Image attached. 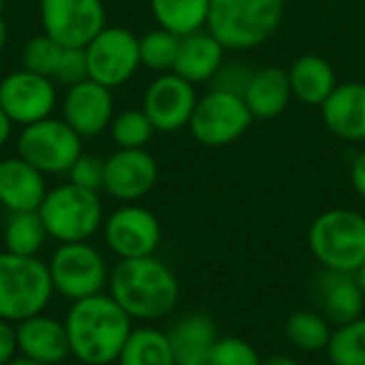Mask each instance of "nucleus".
Listing matches in <instances>:
<instances>
[{
    "label": "nucleus",
    "instance_id": "nucleus-16",
    "mask_svg": "<svg viewBox=\"0 0 365 365\" xmlns=\"http://www.w3.org/2000/svg\"><path fill=\"white\" fill-rule=\"evenodd\" d=\"M62 120L81 137L92 139L109 128L113 120V96L111 90L86 79L71 86L62 101Z\"/></svg>",
    "mask_w": 365,
    "mask_h": 365
},
{
    "label": "nucleus",
    "instance_id": "nucleus-29",
    "mask_svg": "<svg viewBox=\"0 0 365 365\" xmlns=\"http://www.w3.org/2000/svg\"><path fill=\"white\" fill-rule=\"evenodd\" d=\"M325 351L331 365H365V317L336 327Z\"/></svg>",
    "mask_w": 365,
    "mask_h": 365
},
{
    "label": "nucleus",
    "instance_id": "nucleus-8",
    "mask_svg": "<svg viewBox=\"0 0 365 365\" xmlns=\"http://www.w3.org/2000/svg\"><path fill=\"white\" fill-rule=\"evenodd\" d=\"M81 137L64 122L45 118L24 126L17 137V156L38 169L43 175L68 173L81 150Z\"/></svg>",
    "mask_w": 365,
    "mask_h": 365
},
{
    "label": "nucleus",
    "instance_id": "nucleus-31",
    "mask_svg": "<svg viewBox=\"0 0 365 365\" xmlns=\"http://www.w3.org/2000/svg\"><path fill=\"white\" fill-rule=\"evenodd\" d=\"M109 130L118 150H143L156 133L143 109H126L113 115Z\"/></svg>",
    "mask_w": 365,
    "mask_h": 365
},
{
    "label": "nucleus",
    "instance_id": "nucleus-30",
    "mask_svg": "<svg viewBox=\"0 0 365 365\" xmlns=\"http://www.w3.org/2000/svg\"><path fill=\"white\" fill-rule=\"evenodd\" d=\"M180 38L182 36H178L160 26L154 30H148L143 36H139L141 64L156 73H171L175 58H178Z\"/></svg>",
    "mask_w": 365,
    "mask_h": 365
},
{
    "label": "nucleus",
    "instance_id": "nucleus-17",
    "mask_svg": "<svg viewBox=\"0 0 365 365\" xmlns=\"http://www.w3.org/2000/svg\"><path fill=\"white\" fill-rule=\"evenodd\" d=\"M319 312L336 327L364 317L365 295L355 274L323 269L314 282Z\"/></svg>",
    "mask_w": 365,
    "mask_h": 365
},
{
    "label": "nucleus",
    "instance_id": "nucleus-39",
    "mask_svg": "<svg viewBox=\"0 0 365 365\" xmlns=\"http://www.w3.org/2000/svg\"><path fill=\"white\" fill-rule=\"evenodd\" d=\"M11 130H13V122L9 120V115H6V113H4V109L0 107V148L9 141Z\"/></svg>",
    "mask_w": 365,
    "mask_h": 365
},
{
    "label": "nucleus",
    "instance_id": "nucleus-10",
    "mask_svg": "<svg viewBox=\"0 0 365 365\" xmlns=\"http://www.w3.org/2000/svg\"><path fill=\"white\" fill-rule=\"evenodd\" d=\"M88 79L113 90L124 86L141 66L139 36L126 28L105 26L88 45Z\"/></svg>",
    "mask_w": 365,
    "mask_h": 365
},
{
    "label": "nucleus",
    "instance_id": "nucleus-21",
    "mask_svg": "<svg viewBox=\"0 0 365 365\" xmlns=\"http://www.w3.org/2000/svg\"><path fill=\"white\" fill-rule=\"evenodd\" d=\"M167 338L175 365H210L212 351L220 340L214 319L203 312L184 314L171 325Z\"/></svg>",
    "mask_w": 365,
    "mask_h": 365
},
{
    "label": "nucleus",
    "instance_id": "nucleus-41",
    "mask_svg": "<svg viewBox=\"0 0 365 365\" xmlns=\"http://www.w3.org/2000/svg\"><path fill=\"white\" fill-rule=\"evenodd\" d=\"M6 38H9V28H6V21H4V17L0 13V53H2V49L6 45Z\"/></svg>",
    "mask_w": 365,
    "mask_h": 365
},
{
    "label": "nucleus",
    "instance_id": "nucleus-44",
    "mask_svg": "<svg viewBox=\"0 0 365 365\" xmlns=\"http://www.w3.org/2000/svg\"><path fill=\"white\" fill-rule=\"evenodd\" d=\"M2 9H4V0H0V13H2Z\"/></svg>",
    "mask_w": 365,
    "mask_h": 365
},
{
    "label": "nucleus",
    "instance_id": "nucleus-34",
    "mask_svg": "<svg viewBox=\"0 0 365 365\" xmlns=\"http://www.w3.org/2000/svg\"><path fill=\"white\" fill-rule=\"evenodd\" d=\"M68 182L98 192L105 184V160L101 156L81 152L68 169Z\"/></svg>",
    "mask_w": 365,
    "mask_h": 365
},
{
    "label": "nucleus",
    "instance_id": "nucleus-45",
    "mask_svg": "<svg viewBox=\"0 0 365 365\" xmlns=\"http://www.w3.org/2000/svg\"><path fill=\"white\" fill-rule=\"evenodd\" d=\"M77 365H88V364H77Z\"/></svg>",
    "mask_w": 365,
    "mask_h": 365
},
{
    "label": "nucleus",
    "instance_id": "nucleus-2",
    "mask_svg": "<svg viewBox=\"0 0 365 365\" xmlns=\"http://www.w3.org/2000/svg\"><path fill=\"white\" fill-rule=\"evenodd\" d=\"M109 295L137 321H158L173 312L180 299V282L158 257L120 259L109 272Z\"/></svg>",
    "mask_w": 365,
    "mask_h": 365
},
{
    "label": "nucleus",
    "instance_id": "nucleus-42",
    "mask_svg": "<svg viewBox=\"0 0 365 365\" xmlns=\"http://www.w3.org/2000/svg\"><path fill=\"white\" fill-rule=\"evenodd\" d=\"M355 276H357V282H359V287H361V291H364V295H365V263L359 267V269H357V274H355Z\"/></svg>",
    "mask_w": 365,
    "mask_h": 365
},
{
    "label": "nucleus",
    "instance_id": "nucleus-43",
    "mask_svg": "<svg viewBox=\"0 0 365 365\" xmlns=\"http://www.w3.org/2000/svg\"><path fill=\"white\" fill-rule=\"evenodd\" d=\"M6 365H43V364H36V361H32V359H26V357H15L11 364Z\"/></svg>",
    "mask_w": 365,
    "mask_h": 365
},
{
    "label": "nucleus",
    "instance_id": "nucleus-12",
    "mask_svg": "<svg viewBox=\"0 0 365 365\" xmlns=\"http://www.w3.org/2000/svg\"><path fill=\"white\" fill-rule=\"evenodd\" d=\"M103 235L107 248L120 259H139L156 252L163 229L158 218L141 205L126 203L111 212L103 222Z\"/></svg>",
    "mask_w": 365,
    "mask_h": 365
},
{
    "label": "nucleus",
    "instance_id": "nucleus-22",
    "mask_svg": "<svg viewBox=\"0 0 365 365\" xmlns=\"http://www.w3.org/2000/svg\"><path fill=\"white\" fill-rule=\"evenodd\" d=\"M255 120H274L287 111L293 92L289 73L276 64H265L252 71L248 86L242 94Z\"/></svg>",
    "mask_w": 365,
    "mask_h": 365
},
{
    "label": "nucleus",
    "instance_id": "nucleus-37",
    "mask_svg": "<svg viewBox=\"0 0 365 365\" xmlns=\"http://www.w3.org/2000/svg\"><path fill=\"white\" fill-rule=\"evenodd\" d=\"M17 353V338L13 323L0 319V365L11 364Z\"/></svg>",
    "mask_w": 365,
    "mask_h": 365
},
{
    "label": "nucleus",
    "instance_id": "nucleus-38",
    "mask_svg": "<svg viewBox=\"0 0 365 365\" xmlns=\"http://www.w3.org/2000/svg\"><path fill=\"white\" fill-rule=\"evenodd\" d=\"M351 184L355 192L365 201V150H361L351 165Z\"/></svg>",
    "mask_w": 365,
    "mask_h": 365
},
{
    "label": "nucleus",
    "instance_id": "nucleus-14",
    "mask_svg": "<svg viewBox=\"0 0 365 365\" xmlns=\"http://www.w3.org/2000/svg\"><path fill=\"white\" fill-rule=\"evenodd\" d=\"M195 86L180 75L160 73L143 94V111L160 133H175L188 126L192 111L197 107Z\"/></svg>",
    "mask_w": 365,
    "mask_h": 365
},
{
    "label": "nucleus",
    "instance_id": "nucleus-1",
    "mask_svg": "<svg viewBox=\"0 0 365 365\" xmlns=\"http://www.w3.org/2000/svg\"><path fill=\"white\" fill-rule=\"evenodd\" d=\"M64 327L71 355L79 364L109 365L118 361L133 331V319L109 293H98L73 302Z\"/></svg>",
    "mask_w": 365,
    "mask_h": 365
},
{
    "label": "nucleus",
    "instance_id": "nucleus-27",
    "mask_svg": "<svg viewBox=\"0 0 365 365\" xmlns=\"http://www.w3.org/2000/svg\"><path fill=\"white\" fill-rule=\"evenodd\" d=\"M47 229L38 216V212H17L9 214L2 231L6 252L19 257H36L47 240Z\"/></svg>",
    "mask_w": 365,
    "mask_h": 365
},
{
    "label": "nucleus",
    "instance_id": "nucleus-36",
    "mask_svg": "<svg viewBox=\"0 0 365 365\" xmlns=\"http://www.w3.org/2000/svg\"><path fill=\"white\" fill-rule=\"evenodd\" d=\"M252 71L255 68H250L246 62H222V66L218 68V73L212 79V88L242 96L246 86H248Z\"/></svg>",
    "mask_w": 365,
    "mask_h": 365
},
{
    "label": "nucleus",
    "instance_id": "nucleus-11",
    "mask_svg": "<svg viewBox=\"0 0 365 365\" xmlns=\"http://www.w3.org/2000/svg\"><path fill=\"white\" fill-rule=\"evenodd\" d=\"M43 32L64 47H86L105 28L103 0H41Z\"/></svg>",
    "mask_w": 365,
    "mask_h": 365
},
{
    "label": "nucleus",
    "instance_id": "nucleus-4",
    "mask_svg": "<svg viewBox=\"0 0 365 365\" xmlns=\"http://www.w3.org/2000/svg\"><path fill=\"white\" fill-rule=\"evenodd\" d=\"M308 246L325 269L357 274L365 263V216L349 207L319 214L310 225Z\"/></svg>",
    "mask_w": 365,
    "mask_h": 365
},
{
    "label": "nucleus",
    "instance_id": "nucleus-6",
    "mask_svg": "<svg viewBox=\"0 0 365 365\" xmlns=\"http://www.w3.org/2000/svg\"><path fill=\"white\" fill-rule=\"evenodd\" d=\"M38 216L47 235L60 244L88 242L105 222L98 192L71 182L47 190L38 207Z\"/></svg>",
    "mask_w": 365,
    "mask_h": 365
},
{
    "label": "nucleus",
    "instance_id": "nucleus-33",
    "mask_svg": "<svg viewBox=\"0 0 365 365\" xmlns=\"http://www.w3.org/2000/svg\"><path fill=\"white\" fill-rule=\"evenodd\" d=\"M210 365H263V359L250 342L229 336L216 342Z\"/></svg>",
    "mask_w": 365,
    "mask_h": 365
},
{
    "label": "nucleus",
    "instance_id": "nucleus-3",
    "mask_svg": "<svg viewBox=\"0 0 365 365\" xmlns=\"http://www.w3.org/2000/svg\"><path fill=\"white\" fill-rule=\"evenodd\" d=\"M284 0H210L205 30L225 49L242 51L263 45L282 24Z\"/></svg>",
    "mask_w": 365,
    "mask_h": 365
},
{
    "label": "nucleus",
    "instance_id": "nucleus-26",
    "mask_svg": "<svg viewBox=\"0 0 365 365\" xmlns=\"http://www.w3.org/2000/svg\"><path fill=\"white\" fill-rule=\"evenodd\" d=\"M120 365H175L167 334L154 327L133 329L120 357Z\"/></svg>",
    "mask_w": 365,
    "mask_h": 365
},
{
    "label": "nucleus",
    "instance_id": "nucleus-20",
    "mask_svg": "<svg viewBox=\"0 0 365 365\" xmlns=\"http://www.w3.org/2000/svg\"><path fill=\"white\" fill-rule=\"evenodd\" d=\"M47 190L45 175L24 158L0 160V205L9 214L38 212Z\"/></svg>",
    "mask_w": 365,
    "mask_h": 365
},
{
    "label": "nucleus",
    "instance_id": "nucleus-24",
    "mask_svg": "<svg viewBox=\"0 0 365 365\" xmlns=\"http://www.w3.org/2000/svg\"><path fill=\"white\" fill-rule=\"evenodd\" d=\"M287 73L293 98L310 107H321L338 86L334 66L325 58L314 53L299 56Z\"/></svg>",
    "mask_w": 365,
    "mask_h": 365
},
{
    "label": "nucleus",
    "instance_id": "nucleus-5",
    "mask_svg": "<svg viewBox=\"0 0 365 365\" xmlns=\"http://www.w3.org/2000/svg\"><path fill=\"white\" fill-rule=\"evenodd\" d=\"M53 295L47 263L38 257L0 252V319L21 323L45 312Z\"/></svg>",
    "mask_w": 365,
    "mask_h": 365
},
{
    "label": "nucleus",
    "instance_id": "nucleus-15",
    "mask_svg": "<svg viewBox=\"0 0 365 365\" xmlns=\"http://www.w3.org/2000/svg\"><path fill=\"white\" fill-rule=\"evenodd\" d=\"M158 180V165L154 156L143 150H118L105 158L103 190L122 201L135 203L143 199Z\"/></svg>",
    "mask_w": 365,
    "mask_h": 365
},
{
    "label": "nucleus",
    "instance_id": "nucleus-9",
    "mask_svg": "<svg viewBox=\"0 0 365 365\" xmlns=\"http://www.w3.org/2000/svg\"><path fill=\"white\" fill-rule=\"evenodd\" d=\"M252 122L255 118L240 94L212 88L197 101L188 128L201 145L222 148L242 139Z\"/></svg>",
    "mask_w": 365,
    "mask_h": 365
},
{
    "label": "nucleus",
    "instance_id": "nucleus-40",
    "mask_svg": "<svg viewBox=\"0 0 365 365\" xmlns=\"http://www.w3.org/2000/svg\"><path fill=\"white\" fill-rule=\"evenodd\" d=\"M263 365H302L299 361H295L293 357H289V355H272V357H267Z\"/></svg>",
    "mask_w": 365,
    "mask_h": 365
},
{
    "label": "nucleus",
    "instance_id": "nucleus-32",
    "mask_svg": "<svg viewBox=\"0 0 365 365\" xmlns=\"http://www.w3.org/2000/svg\"><path fill=\"white\" fill-rule=\"evenodd\" d=\"M62 49H64V45H60L49 34H45V32L36 34V36L28 38L21 49V68L51 79Z\"/></svg>",
    "mask_w": 365,
    "mask_h": 365
},
{
    "label": "nucleus",
    "instance_id": "nucleus-23",
    "mask_svg": "<svg viewBox=\"0 0 365 365\" xmlns=\"http://www.w3.org/2000/svg\"><path fill=\"white\" fill-rule=\"evenodd\" d=\"M225 51L222 43L207 30L186 34L180 38L173 73L192 86L212 81L225 62Z\"/></svg>",
    "mask_w": 365,
    "mask_h": 365
},
{
    "label": "nucleus",
    "instance_id": "nucleus-18",
    "mask_svg": "<svg viewBox=\"0 0 365 365\" xmlns=\"http://www.w3.org/2000/svg\"><path fill=\"white\" fill-rule=\"evenodd\" d=\"M15 338L19 355L36 364L60 365L71 355L64 323L45 312L17 323Z\"/></svg>",
    "mask_w": 365,
    "mask_h": 365
},
{
    "label": "nucleus",
    "instance_id": "nucleus-19",
    "mask_svg": "<svg viewBox=\"0 0 365 365\" xmlns=\"http://www.w3.org/2000/svg\"><path fill=\"white\" fill-rule=\"evenodd\" d=\"M321 115L327 130L344 141H365V83L346 81L338 83L336 90L321 105Z\"/></svg>",
    "mask_w": 365,
    "mask_h": 365
},
{
    "label": "nucleus",
    "instance_id": "nucleus-13",
    "mask_svg": "<svg viewBox=\"0 0 365 365\" xmlns=\"http://www.w3.org/2000/svg\"><path fill=\"white\" fill-rule=\"evenodd\" d=\"M0 107L13 124H34L56 109V88L49 77L26 68L13 71L0 81Z\"/></svg>",
    "mask_w": 365,
    "mask_h": 365
},
{
    "label": "nucleus",
    "instance_id": "nucleus-35",
    "mask_svg": "<svg viewBox=\"0 0 365 365\" xmlns=\"http://www.w3.org/2000/svg\"><path fill=\"white\" fill-rule=\"evenodd\" d=\"M58 83L64 86H77L88 79V58L86 47H64L58 60V66L53 71V77Z\"/></svg>",
    "mask_w": 365,
    "mask_h": 365
},
{
    "label": "nucleus",
    "instance_id": "nucleus-7",
    "mask_svg": "<svg viewBox=\"0 0 365 365\" xmlns=\"http://www.w3.org/2000/svg\"><path fill=\"white\" fill-rule=\"evenodd\" d=\"M47 267L53 293L71 302L98 295L109 282V269L103 255L88 242L60 244Z\"/></svg>",
    "mask_w": 365,
    "mask_h": 365
},
{
    "label": "nucleus",
    "instance_id": "nucleus-28",
    "mask_svg": "<svg viewBox=\"0 0 365 365\" xmlns=\"http://www.w3.org/2000/svg\"><path fill=\"white\" fill-rule=\"evenodd\" d=\"M287 340L304 351V353H319L325 351L331 340V323L317 310H297L287 319L284 325Z\"/></svg>",
    "mask_w": 365,
    "mask_h": 365
},
{
    "label": "nucleus",
    "instance_id": "nucleus-25",
    "mask_svg": "<svg viewBox=\"0 0 365 365\" xmlns=\"http://www.w3.org/2000/svg\"><path fill=\"white\" fill-rule=\"evenodd\" d=\"M150 9L160 28L186 36L205 28L210 0H150Z\"/></svg>",
    "mask_w": 365,
    "mask_h": 365
}]
</instances>
